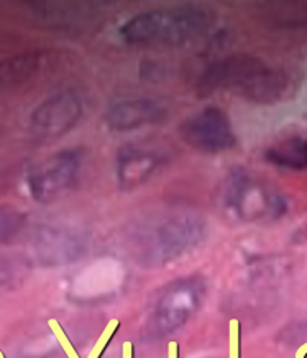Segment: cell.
Wrapping results in <instances>:
<instances>
[{
  "mask_svg": "<svg viewBox=\"0 0 307 358\" xmlns=\"http://www.w3.org/2000/svg\"><path fill=\"white\" fill-rule=\"evenodd\" d=\"M287 87L290 78L281 69L250 55H230L217 59L197 83V92L201 94L232 91L262 103L280 101Z\"/></svg>",
  "mask_w": 307,
  "mask_h": 358,
  "instance_id": "1",
  "label": "cell"
},
{
  "mask_svg": "<svg viewBox=\"0 0 307 358\" xmlns=\"http://www.w3.org/2000/svg\"><path fill=\"white\" fill-rule=\"evenodd\" d=\"M212 13L204 7L179 6L136 13L120 27L129 45L178 46L197 40L212 25Z\"/></svg>",
  "mask_w": 307,
  "mask_h": 358,
  "instance_id": "2",
  "label": "cell"
},
{
  "mask_svg": "<svg viewBox=\"0 0 307 358\" xmlns=\"http://www.w3.org/2000/svg\"><path fill=\"white\" fill-rule=\"evenodd\" d=\"M179 135L191 148L206 153H220L237 145L229 117L220 107L207 106L189 115L179 127Z\"/></svg>",
  "mask_w": 307,
  "mask_h": 358,
  "instance_id": "3",
  "label": "cell"
},
{
  "mask_svg": "<svg viewBox=\"0 0 307 358\" xmlns=\"http://www.w3.org/2000/svg\"><path fill=\"white\" fill-rule=\"evenodd\" d=\"M81 159V150L69 148L53 155L36 166L28 179L31 196L40 202H48L59 196L74 181Z\"/></svg>",
  "mask_w": 307,
  "mask_h": 358,
  "instance_id": "4",
  "label": "cell"
},
{
  "mask_svg": "<svg viewBox=\"0 0 307 358\" xmlns=\"http://www.w3.org/2000/svg\"><path fill=\"white\" fill-rule=\"evenodd\" d=\"M83 115V103L73 91H59L46 97L33 110L30 124L33 134L56 138L74 129Z\"/></svg>",
  "mask_w": 307,
  "mask_h": 358,
  "instance_id": "5",
  "label": "cell"
},
{
  "mask_svg": "<svg viewBox=\"0 0 307 358\" xmlns=\"http://www.w3.org/2000/svg\"><path fill=\"white\" fill-rule=\"evenodd\" d=\"M168 110L157 99L127 96L113 101L106 112V124L110 130L130 131L145 125H157L166 119Z\"/></svg>",
  "mask_w": 307,
  "mask_h": 358,
  "instance_id": "6",
  "label": "cell"
},
{
  "mask_svg": "<svg viewBox=\"0 0 307 358\" xmlns=\"http://www.w3.org/2000/svg\"><path fill=\"white\" fill-rule=\"evenodd\" d=\"M163 162V155L153 147L125 145L117 155V173L124 185H136L151 176Z\"/></svg>",
  "mask_w": 307,
  "mask_h": 358,
  "instance_id": "7",
  "label": "cell"
},
{
  "mask_svg": "<svg viewBox=\"0 0 307 358\" xmlns=\"http://www.w3.org/2000/svg\"><path fill=\"white\" fill-rule=\"evenodd\" d=\"M197 303V288L194 285H179L169 291L158 308V319L163 326L174 327L191 314Z\"/></svg>",
  "mask_w": 307,
  "mask_h": 358,
  "instance_id": "8",
  "label": "cell"
},
{
  "mask_svg": "<svg viewBox=\"0 0 307 358\" xmlns=\"http://www.w3.org/2000/svg\"><path fill=\"white\" fill-rule=\"evenodd\" d=\"M268 162L276 166L304 171L307 169V138L304 136H291L273 145L264 153Z\"/></svg>",
  "mask_w": 307,
  "mask_h": 358,
  "instance_id": "9",
  "label": "cell"
},
{
  "mask_svg": "<svg viewBox=\"0 0 307 358\" xmlns=\"http://www.w3.org/2000/svg\"><path fill=\"white\" fill-rule=\"evenodd\" d=\"M92 6H81V3H74V6H69V3H46V6H36V10L41 13V17L46 18V20H56L58 25L71 20H76V18L86 17L91 13Z\"/></svg>",
  "mask_w": 307,
  "mask_h": 358,
  "instance_id": "10",
  "label": "cell"
},
{
  "mask_svg": "<svg viewBox=\"0 0 307 358\" xmlns=\"http://www.w3.org/2000/svg\"><path fill=\"white\" fill-rule=\"evenodd\" d=\"M33 69H36V56L13 59L12 63L6 64V68L0 69V83L22 81L23 78L30 76Z\"/></svg>",
  "mask_w": 307,
  "mask_h": 358,
  "instance_id": "11",
  "label": "cell"
},
{
  "mask_svg": "<svg viewBox=\"0 0 307 358\" xmlns=\"http://www.w3.org/2000/svg\"><path fill=\"white\" fill-rule=\"evenodd\" d=\"M22 214L12 209H2L0 210V243L20 229L22 225Z\"/></svg>",
  "mask_w": 307,
  "mask_h": 358,
  "instance_id": "12",
  "label": "cell"
},
{
  "mask_svg": "<svg viewBox=\"0 0 307 358\" xmlns=\"http://www.w3.org/2000/svg\"><path fill=\"white\" fill-rule=\"evenodd\" d=\"M230 331L234 334L230 336V358H238V345H237V322L230 324Z\"/></svg>",
  "mask_w": 307,
  "mask_h": 358,
  "instance_id": "13",
  "label": "cell"
},
{
  "mask_svg": "<svg viewBox=\"0 0 307 358\" xmlns=\"http://www.w3.org/2000/svg\"><path fill=\"white\" fill-rule=\"evenodd\" d=\"M169 353H171V358H176V343H171V350H169Z\"/></svg>",
  "mask_w": 307,
  "mask_h": 358,
  "instance_id": "14",
  "label": "cell"
}]
</instances>
